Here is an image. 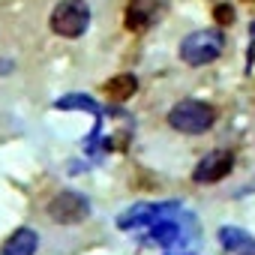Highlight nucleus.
Instances as JSON below:
<instances>
[{
	"label": "nucleus",
	"instance_id": "obj_13",
	"mask_svg": "<svg viewBox=\"0 0 255 255\" xmlns=\"http://www.w3.org/2000/svg\"><path fill=\"white\" fill-rule=\"evenodd\" d=\"M246 255H255V249H252V252H246Z\"/></svg>",
	"mask_w": 255,
	"mask_h": 255
},
{
	"label": "nucleus",
	"instance_id": "obj_7",
	"mask_svg": "<svg viewBox=\"0 0 255 255\" xmlns=\"http://www.w3.org/2000/svg\"><path fill=\"white\" fill-rule=\"evenodd\" d=\"M36 246H39V234L33 228H15L0 246V255H33Z\"/></svg>",
	"mask_w": 255,
	"mask_h": 255
},
{
	"label": "nucleus",
	"instance_id": "obj_2",
	"mask_svg": "<svg viewBox=\"0 0 255 255\" xmlns=\"http://www.w3.org/2000/svg\"><path fill=\"white\" fill-rule=\"evenodd\" d=\"M222 48H225V36L216 27H207V30H195L183 36L177 51L186 66H207L216 57H222Z\"/></svg>",
	"mask_w": 255,
	"mask_h": 255
},
{
	"label": "nucleus",
	"instance_id": "obj_12",
	"mask_svg": "<svg viewBox=\"0 0 255 255\" xmlns=\"http://www.w3.org/2000/svg\"><path fill=\"white\" fill-rule=\"evenodd\" d=\"M57 108H87V111H93V114H96V105H93L90 99H84V96H72V99H60V102H57Z\"/></svg>",
	"mask_w": 255,
	"mask_h": 255
},
{
	"label": "nucleus",
	"instance_id": "obj_14",
	"mask_svg": "<svg viewBox=\"0 0 255 255\" xmlns=\"http://www.w3.org/2000/svg\"><path fill=\"white\" fill-rule=\"evenodd\" d=\"M246 3H255V0H246Z\"/></svg>",
	"mask_w": 255,
	"mask_h": 255
},
{
	"label": "nucleus",
	"instance_id": "obj_4",
	"mask_svg": "<svg viewBox=\"0 0 255 255\" xmlns=\"http://www.w3.org/2000/svg\"><path fill=\"white\" fill-rule=\"evenodd\" d=\"M45 213L57 225H78V222H84L90 216V201L81 192H75V189H60L45 204Z\"/></svg>",
	"mask_w": 255,
	"mask_h": 255
},
{
	"label": "nucleus",
	"instance_id": "obj_10",
	"mask_svg": "<svg viewBox=\"0 0 255 255\" xmlns=\"http://www.w3.org/2000/svg\"><path fill=\"white\" fill-rule=\"evenodd\" d=\"M150 240H156V243H162V246H171V243L177 240V225H174V222H156L153 231H150Z\"/></svg>",
	"mask_w": 255,
	"mask_h": 255
},
{
	"label": "nucleus",
	"instance_id": "obj_1",
	"mask_svg": "<svg viewBox=\"0 0 255 255\" xmlns=\"http://www.w3.org/2000/svg\"><path fill=\"white\" fill-rule=\"evenodd\" d=\"M216 117H219L216 105H210L204 99H180L168 111V126L183 135H204L216 123Z\"/></svg>",
	"mask_w": 255,
	"mask_h": 255
},
{
	"label": "nucleus",
	"instance_id": "obj_3",
	"mask_svg": "<svg viewBox=\"0 0 255 255\" xmlns=\"http://www.w3.org/2000/svg\"><path fill=\"white\" fill-rule=\"evenodd\" d=\"M51 30L63 39H78L90 27V6L84 0H60L48 18Z\"/></svg>",
	"mask_w": 255,
	"mask_h": 255
},
{
	"label": "nucleus",
	"instance_id": "obj_6",
	"mask_svg": "<svg viewBox=\"0 0 255 255\" xmlns=\"http://www.w3.org/2000/svg\"><path fill=\"white\" fill-rule=\"evenodd\" d=\"M231 168H234V153L231 150H210L198 165H195V171H192V180L195 183H219V180H225L228 174H231Z\"/></svg>",
	"mask_w": 255,
	"mask_h": 255
},
{
	"label": "nucleus",
	"instance_id": "obj_11",
	"mask_svg": "<svg viewBox=\"0 0 255 255\" xmlns=\"http://www.w3.org/2000/svg\"><path fill=\"white\" fill-rule=\"evenodd\" d=\"M213 21L222 24V27L234 24V6H231V3H219V6H213Z\"/></svg>",
	"mask_w": 255,
	"mask_h": 255
},
{
	"label": "nucleus",
	"instance_id": "obj_5",
	"mask_svg": "<svg viewBox=\"0 0 255 255\" xmlns=\"http://www.w3.org/2000/svg\"><path fill=\"white\" fill-rule=\"evenodd\" d=\"M165 6H168V0H126V9H123L126 30H132V33L150 30L165 15Z\"/></svg>",
	"mask_w": 255,
	"mask_h": 255
},
{
	"label": "nucleus",
	"instance_id": "obj_9",
	"mask_svg": "<svg viewBox=\"0 0 255 255\" xmlns=\"http://www.w3.org/2000/svg\"><path fill=\"white\" fill-rule=\"evenodd\" d=\"M219 240H222V246H225L228 252H243V255H246V252H252V249H255V240H252L246 231L231 228V225L219 231Z\"/></svg>",
	"mask_w": 255,
	"mask_h": 255
},
{
	"label": "nucleus",
	"instance_id": "obj_8",
	"mask_svg": "<svg viewBox=\"0 0 255 255\" xmlns=\"http://www.w3.org/2000/svg\"><path fill=\"white\" fill-rule=\"evenodd\" d=\"M102 93L108 99H114V102H126V99H132L138 93V78L129 75V72H120V75H114V78H108L102 84Z\"/></svg>",
	"mask_w": 255,
	"mask_h": 255
}]
</instances>
